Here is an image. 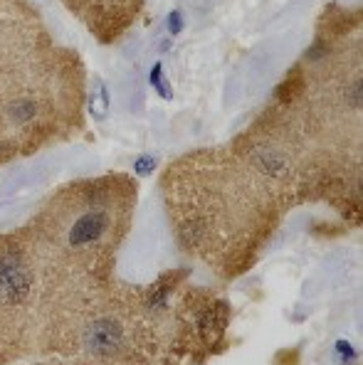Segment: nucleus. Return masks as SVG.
Here are the masks:
<instances>
[{"label":"nucleus","mask_w":363,"mask_h":365,"mask_svg":"<svg viewBox=\"0 0 363 365\" xmlns=\"http://www.w3.org/2000/svg\"><path fill=\"white\" fill-rule=\"evenodd\" d=\"M232 309L185 267L153 282L67 284L28 365H205L230 343Z\"/></svg>","instance_id":"obj_2"},{"label":"nucleus","mask_w":363,"mask_h":365,"mask_svg":"<svg viewBox=\"0 0 363 365\" xmlns=\"http://www.w3.org/2000/svg\"><path fill=\"white\" fill-rule=\"evenodd\" d=\"M87 64L50 42L0 89V165L62 146L87 128Z\"/></svg>","instance_id":"obj_5"},{"label":"nucleus","mask_w":363,"mask_h":365,"mask_svg":"<svg viewBox=\"0 0 363 365\" xmlns=\"http://www.w3.org/2000/svg\"><path fill=\"white\" fill-rule=\"evenodd\" d=\"M57 284L23 225L0 232V365L35 361Z\"/></svg>","instance_id":"obj_6"},{"label":"nucleus","mask_w":363,"mask_h":365,"mask_svg":"<svg viewBox=\"0 0 363 365\" xmlns=\"http://www.w3.org/2000/svg\"><path fill=\"white\" fill-rule=\"evenodd\" d=\"M230 146L282 192L290 207L327 205L363 220L361 10L331 5L309 50L270 104Z\"/></svg>","instance_id":"obj_1"},{"label":"nucleus","mask_w":363,"mask_h":365,"mask_svg":"<svg viewBox=\"0 0 363 365\" xmlns=\"http://www.w3.org/2000/svg\"><path fill=\"white\" fill-rule=\"evenodd\" d=\"M50 42L55 37L30 0H0V89Z\"/></svg>","instance_id":"obj_7"},{"label":"nucleus","mask_w":363,"mask_h":365,"mask_svg":"<svg viewBox=\"0 0 363 365\" xmlns=\"http://www.w3.org/2000/svg\"><path fill=\"white\" fill-rule=\"evenodd\" d=\"M99 45L111 47L136 28L146 0H60Z\"/></svg>","instance_id":"obj_8"},{"label":"nucleus","mask_w":363,"mask_h":365,"mask_svg":"<svg viewBox=\"0 0 363 365\" xmlns=\"http://www.w3.org/2000/svg\"><path fill=\"white\" fill-rule=\"evenodd\" d=\"M158 192L180 252L220 282L252 269L292 212L230 143L180 153L158 175Z\"/></svg>","instance_id":"obj_3"},{"label":"nucleus","mask_w":363,"mask_h":365,"mask_svg":"<svg viewBox=\"0 0 363 365\" xmlns=\"http://www.w3.org/2000/svg\"><path fill=\"white\" fill-rule=\"evenodd\" d=\"M141 185L126 170L74 178L42 197L23 225L52 277L62 284H104L131 235Z\"/></svg>","instance_id":"obj_4"}]
</instances>
